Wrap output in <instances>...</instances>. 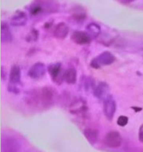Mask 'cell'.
Masks as SVG:
<instances>
[{"mask_svg": "<svg viewBox=\"0 0 143 152\" xmlns=\"http://www.w3.org/2000/svg\"><path fill=\"white\" fill-rule=\"evenodd\" d=\"M58 91L52 86H45L31 90L26 93V104L39 109H47L54 105L58 99Z\"/></svg>", "mask_w": 143, "mask_h": 152, "instance_id": "1", "label": "cell"}, {"mask_svg": "<svg viewBox=\"0 0 143 152\" xmlns=\"http://www.w3.org/2000/svg\"><path fill=\"white\" fill-rule=\"evenodd\" d=\"M21 148V144L17 138L12 135H4L1 139V151L3 152H17Z\"/></svg>", "mask_w": 143, "mask_h": 152, "instance_id": "2", "label": "cell"}, {"mask_svg": "<svg viewBox=\"0 0 143 152\" xmlns=\"http://www.w3.org/2000/svg\"><path fill=\"white\" fill-rule=\"evenodd\" d=\"M115 57L112 53L104 51L93 58L90 63L92 68L98 69L104 66L110 65L115 61Z\"/></svg>", "mask_w": 143, "mask_h": 152, "instance_id": "3", "label": "cell"}, {"mask_svg": "<svg viewBox=\"0 0 143 152\" xmlns=\"http://www.w3.org/2000/svg\"><path fill=\"white\" fill-rule=\"evenodd\" d=\"M116 103L113 97L109 95L104 99V112L106 117L109 121H112L115 115Z\"/></svg>", "mask_w": 143, "mask_h": 152, "instance_id": "4", "label": "cell"}, {"mask_svg": "<svg viewBox=\"0 0 143 152\" xmlns=\"http://www.w3.org/2000/svg\"><path fill=\"white\" fill-rule=\"evenodd\" d=\"M104 142L107 146L111 148H116L120 146L122 138L120 134L116 131L109 132L106 135Z\"/></svg>", "mask_w": 143, "mask_h": 152, "instance_id": "5", "label": "cell"}, {"mask_svg": "<svg viewBox=\"0 0 143 152\" xmlns=\"http://www.w3.org/2000/svg\"><path fill=\"white\" fill-rule=\"evenodd\" d=\"M47 70L53 82L57 84H61L63 80V76L61 75L62 64L59 62L50 64Z\"/></svg>", "mask_w": 143, "mask_h": 152, "instance_id": "6", "label": "cell"}, {"mask_svg": "<svg viewBox=\"0 0 143 152\" xmlns=\"http://www.w3.org/2000/svg\"><path fill=\"white\" fill-rule=\"evenodd\" d=\"M46 70L47 68L45 64L42 62H37L29 69L27 75L31 79L38 80L45 75Z\"/></svg>", "mask_w": 143, "mask_h": 152, "instance_id": "7", "label": "cell"}, {"mask_svg": "<svg viewBox=\"0 0 143 152\" xmlns=\"http://www.w3.org/2000/svg\"><path fill=\"white\" fill-rule=\"evenodd\" d=\"M71 39L74 43L80 45H86L90 43L92 39L87 32L76 31L71 36Z\"/></svg>", "mask_w": 143, "mask_h": 152, "instance_id": "8", "label": "cell"}, {"mask_svg": "<svg viewBox=\"0 0 143 152\" xmlns=\"http://www.w3.org/2000/svg\"><path fill=\"white\" fill-rule=\"evenodd\" d=\"M109 90L110 88L108 84L104 82H101L93 90V94L98 99H104L109 95Z\"/></svg>", "mask_w": 143, "mask_h": 152, "instance_id": "9", "label": "cell"}, {"mask_svg": "<svg viewBox=\"0 0 143 152\" xmlns=\"http://www.w3.org/2000/svg\"><path fill=\"white\" fill-rule=\"evenodd\" d=\"M9 84L18 86L21 84V70L19 66L11 67L9 74Z\"/></svg>", "mask_w": 143, "mask_h": 152, "instance_id": "10", "label": "cell"}, {"mask_svg": "<svg viewBox=\"0 0 143 152\" xmlns=\"http://www.w3.org/2000/svg\"><path fill=\"white\" fill-rule=\"evenodd\" d=\"M27 20L28 18L25 12L18 10L11 18L10 24L15 27L24 26L27 23Z\"/></svg>", "mask_w": 143, "mask_h": 152, "instance_id": "11", "label": "cell"}, {"mask_svg": "<svg viewBox=\"0 0 143 152\" xmlns=\"http://www.w3.org/2000/svg\"><path fill=\"white\" fill-rule=\"evenodd\" d=\"M69 29L68 26L63 22L57 25L54 30V34L57 39H63L67 37Z\"/></svg>", "mask_w": 143, "mask_h": 152, "instance_id": "12", "label": "cell"}, {"mask_svg": "<svg viewBox=\"0 0 143 152\" xmlns=\"http://www.w3.org/2000/svg\"><path fill=\"white\" fill-rule=\"evenodd\" d=\"M77 73L74 68L66 69L63 74V80L68 84H74L77 81Z\"/></svg>", "mask_w": 143, "mask_h": 152, "instance_id": "13", "label": "cell"}, {"mask_svg": "<svg viewBox=\"0 0 143 152\" xmlns=\"http://www.w3.org/2000/svg\"><path fill=\"white\" fill-rule=\"evenodd\" d=\"M83 134L90 145H95L98 140V132L96 129L87 128L84 130Z\"/></svg>", "mask_w": 143, "mask_h": 152, "instance_id": "14", "label": "cell"}, {"mask_svg": "<svg viewBox=\"0 0 143 152\" xmlns=\"http://www.w3.org/2000/svg\"><path fill=\"white\" fill-rule=\"evenodd\" d=\"M1 42L4 43L11 42L13 39V36L9 27L6 23H1Z\"/></svg>", "mask_w": 143, "mask_h": 152, "instance_id": "15", "label": "cell"}, {"mask_svg": "<svg viewBox=\"0 0 143 152\" xmlns=\"http://www.w3.org/2000/svg\"><path fill=\"white\" fill-rule=\"evenodd\" d=\"M87 32L89 34L91 39H96L99 36L101 33V28L98 25L91 23L86 27Z\"/></svg>", "mask_w": 143, "mask_h": 152, "instance_id": "16", "label": "cell"}, {"mask_svg": "<svg viewBox=\"0 0 143 152\" xmlns=\"http://www.w3.org/2000/svg\"><path fill=\"white\" fill-rule=\"evenodd\" d=\"M82 85L86 91L93 90L96 87V83L93 78L90 77H84L82 79Z\"/></svg>", "mask_w": 143, "mask_h": 152, "instance_id": "17", "label": "cell"}, {"mask_svg": "<svg viewBox=\"0 0 143 152\" xmlns=\"http://www.w3.org/2000/svg\"><path fill=\"white\" fill-rule=\"evenodd\" d=\"M30 12L31 15L33 16H37L41 15L43 12V7L39 3H35L30 7Z\"/></svg>", "mask_w": 143, "mask_h": 152, "instance_id": "18", "label": "cell"}, {"mask_svg": "<svg viewBox=\"0 0 143 152\" xmlns=\"http://www.w3.org/2000/svg\"><path fill=\"white\" fill-rule=\"evenodd\" d=\"M39 32L35 29H32L27 34L26 40L29 42L37 41L39 38Z\"/></svg>", "mask_w": 143, "mask_h": 152, "instance_id": "19", "label": "cell"}, {"mask_svg": "<svg viewBox=\"0 0 143 152\" xmlns=\"http://www.w3.org/2000/svg\"><path fill=\"white\" fill-rule=\"evenodd\" d=\"M128 118L125 115H120L118 117L117 121V124L121 127H124L128 124Z\"/></svg>", "mask_w": 143, "mask_h": 152, "instance_id": "20", "label": "cell"}, {"mask_svg": "<svg viewBox=\"0 0 143 152\" xmlns=\"http://www.w3.org/2000/svg\"><path fill=\"white\" fill-rule=\"evenodd\" d=\"M7 91L15 95H18L21 92L20 88H18V86L9 83L8 85Z\"/></svg>", "mask_w": 143, "mask_h": 152, "instance_id": "21", "label": "cell"}, {"mask_svg": "<svg viewBox=\"0 0 143 152\" xmlns=\"http://www.w3.org/2000/svg\"><path fill=\"white\" fill-rule=\"evenodd\" d=\"M1 79L3 80H5L7 79V72L5 67L3 66L1 67Z\"/></svg>", "mask_w": 143, "mask_h": 152, "instance_id": "22", "label": "cell"}, {"mask_svg": "<svg viewBox=\"0 0 143 152\" xmlns=\"http://www.w3.org/2000/svg\"><path fill=\"white\" fill-rule=\"evenodd\" d=\"M139 139L141 142L143 143V124L140 126L139 132Z\"/></svg>", "mask_w": 143, "mask_h": 152, "instance_id": "23", "label": "cell"}, {"mask_svg": "<svg viewBox=\"0 0 143 152\" xmlns=\"http://www.w3.org/2000/svg\"><path fill=\"white\" fill-rule=\"evenodd\" d=\"M131 108H132L133 110H134L136 113L140 112V111H141V110H142V108H141V107H132Z\"/></svg>", "mask_w": 143, "mask_h": 152, "instance_id": "24", "label": "cell"}, {"mask_svg": "<svg viewBox=\"0 0 143 152\" xmlns=\"http://www.w3.org/2000/svg\"><path fill=\"white\" fill-rule=\"evenodd\" d=\"M122 1H123L124 3H131L132 1H134L135 0H121Z\"/></svg>", "mask_w": 143, "mask_h": 152, "instance_id": "25", "label": "cell"}]
</instances>
